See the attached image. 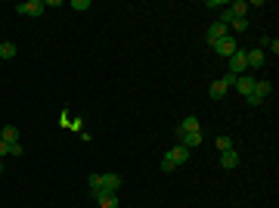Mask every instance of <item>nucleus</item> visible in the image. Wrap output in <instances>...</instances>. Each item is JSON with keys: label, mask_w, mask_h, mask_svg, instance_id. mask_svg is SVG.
<instances>
[{"label": "nucleus", "mask_w": 279, "mask_h": 208, "mask_svg": "<svg viewBox=\"0 0 279 208\" xmlns=\"http://www.w3.org/2000/svg\"><path fill=\"white\" fill-rule=\"evenodd\" d=\"M186 159H189V149H186V146H174V149H167V152H165V162H162V171H174V168H180Z\"/></svg>", "instance_id": "nucleus-1"}, {"label": "nucleus", "mask_w": 279, "mask_h": 208, "mask_svg": "<svg viewBox=\"0 0 279 208\" xmlns=\"http://www.w3.org/2000/svg\"><path fill=\"white\" fill-rule=\"evenodd\" d=\"M211 50H214L217 56H223V59H230V56L239 50V44H236V38L233 35H226L223 40H217V44H211Z\"/></svg>", "instance_id": "nucleus-2"}, {"label": "nucleus", "mask_w": 279, "mask_h": 208, "mask_svg": "<svg viewBox=\"0 0 279 208\" xmlns=\"http://www.w3.org/2000/svg\"><path fill=\"white\" fill-rule=\"evenodd\" d=\"M245 69H248L245 50H236V53L230 56V75H233V78H239V75H245Z\"/></svg>", "instance_id": "nucleus-3"}, {"label": "nucleus", "mask_w": 279, "mask_h": 208, "mask_svg": "<svg viewBox=\"0 0 279 208\" xmlns=\"http://www.w3.org/2000/svg\"><path fill=\"white\" fill-rule=\"evenodd\" d=\"M226 35H230V28H226L223 22H214V25L205 31V40H208V44H217V40H223Z\"/></svg>", "instance_id": "nucleus-4"}, {"label": "nucleus", "mask_w": 279, "mask_h": 208, "mask_svg": "<svg viewBox=\"0 0 279 208\" xmlns=\"http://www.w3.org/2000/svg\"><path fill=\"white\" fill-rule=\"evenodd\" d=\"M16 10H19L22 16H31V19H35V16H40L47 6H44V0H28V3H19Z\"/></svg>", "instance_id": "nucleus-5"}, {"label": "nucleus", "mask_w": 279, "mask_h": 208, "mask_svg": "<svg viewBox=\"0 0 279 208\" xmlns=\"http://www.w3.org/2000/svg\"><path fill=\"white\" fill-rule=\"evenodd\" d=\"M99 189L118 193V189H121V177H118V174H99Z\"/></svg>", "instance_id": "nucleus-6"}, {"label": "nucleus", "mask_w": 279, "mask_h": 208, "mask_svg": "<svg viewBox=\"0 0 279 208\" xmlns=\"http://www.w3.org/2000/svg\"><path fill=\"white\" fill-rule=\"evenodd\" d=\"M96 202H99V208H118V193H109V189H96Z\"/></svg>", "instance_id": "nucleus-7"}, {"label": "nucleus", "mask_w": 279, "mask_h": 208, "mask_svg": "<svg viewBox=\"0 0 279 208\" xmlns=\"http://www.w3.org/2000/svg\"><path fill=\"white\" fill-rule=\"evenodd\" d=\"M233 84H236V90H239L242 96H248L251 90H255V78H251V75H239V78H236Z\"/></svg>", "instance_id": "nucleus-8"}, {"label": "nucleus", "mask_w": 279, "mask_h": 208, "mask_svg": "<svg viewBox=\"0 0 279 208\" xmlns=\"http://www.w3.org/2000/svg\"><path fill=\"white\" fill-rule=\"evenodd\" d=\"M177 131H180V134H196V131H202V128H199V118H196V115H186Z\"/></svg>", "instance_id": "nucleus-9"}, {"label": "nucleus", "mask_w": 279, "mask_h": 208, "mask_svg": "<svg viewBox=\"0 0 279 208\" xmlns=\"http://www.w3.org/2000/svg\"><path fill=\"white\" fill-rule=\"evenodd\" d=\"M245 59H248V69H260L267 59H264V50H248L245 53Z\"/></svg>", "instance_id": "nucleus-10"}, {"label": "nucleus", "mask_w": 279, "mask_h": 208, "mask_svg": "<svg viewBox=\"0 0 279 208\" xmlns=\"http://www.w3.org/2000/svg\"><path fill=\"white\" fill-rule=\"evenodd\" d=\"M177 137H180V146H186V149L202 143V131H196V134H180V131H177Z\"/></svg>", "instance_id": "nucleus-11"}, {"label": "nucleus", "mask_w": 279, "mask_h": 208, "mask_svg": "<svg viewBox=\"0 0 279 208\" xmlns=\"http://www.w3.org/2000/svg\"><path fill=\"white\" fill-rule=\"evenodd\" d=\"M221 165H223L226 171L236 168V165H239V152H236V149H226V152H221Z\"/></svg>", "instance_id": "nucleus-12"}, {"label": "nucleus", "mask_w": 279, "mask_h": 208, "mask_svg": "<svg viewBox=\"0 0 279 208\" xmlns=\"http://www.w3.org/2000/svg\"><path fill=\"white\" fill-rule=\"evenodd\" d=\"M251 94H255L258 99H267L270 94H273V84H270V81H255V90H251Z\"/></svg>", "instance_id": "nucleus-13"}, {"label": "nucleus", "mask_w": 279, "mask_h": 208, "mask_svg": "<svg viewBox=\"0 0 279 208\" xmlns=\"http://www.w3.org/2000/svg\"><path fill=\"white\" fill-rule=\"evenodd\" d=\"M0 140H3V143H19V131H16L13 124H6V128L0 131Z\"/></svg>", "instance_id": "nucleus-14"}, {"label": "nucleus", "mask_w": 279, "mask_h": 208, "mask_svg": "<svg viewBox=\"0 0 279 208\" xmlns=\"http://www.w3.org/2000/svg\"><path fill=\"white\" fill-rule=\"evenodd\" d=\"M230 13L236 16V19H248V3H245V0H236V3L230 6Z\"/></svg>", "instance_id": "nucleus-15"}, {"label": "nucleus", "mask_w": 279, "mask_h": 208, "mask_svg": "<svg viewBox=\"0 0 279 208\" xmlns=\"http://www.w3.org/2000/svg\"><path fill=\"white\" fill-rule=\"evenodd\" d=\"M223 94H226V84H223V81H214V84L208 87V96H211V99H223Z\"/></svg>", "instance_id": "nucleus-16"}, {"label": "nucleus", "mask_w": 279, "mask_h": 208, "mask_svg": "<svg viewBox=\"0 0 279 208\" xmlns=\"http://www.w3.org/2000/svg\"><path fill=\"white\" fill-rule=\"evenodd\" d=\"M13 56H16V44L3 40V44H0V59H13Z\"/></svg>", "instance_id": "nucleus-17"}, {"label": "nucleus", "mask_w": 279, "mask_h": 208, "mask_svg": "<svg viewBox=\"0 0 279 208\" xmlns=\"http://www.w3.org/2000/svg\"><path fill=\"white\" fill-rule=\"evenodd\" d=\"M258 50H273V53H279V40L276 38H260V47Z\"/></svg>", "instance_id": "nucleus-18"}, {"label": "nucleus", "mask_w": 279, "mask_h": 208, "mask_svg": "<svg viewBox=\"0 0 279 208\" xmlns=\"http://www.w3.org/2000/svg\"><path fill=\"white\" fill-rule=\"evenodd\" d=\"M217 149H221V152H226V149H233V140L226 137V134H221V137H217Z\"/></svg>", "instance_id": "nucleus-19"}, {"label": "nucleus", "mask_w": 279, "mask_h": 208, "mask_svg": "<svg viewBox=\"0 0 279 208\" xmlns=\"http://www.w3.org/2000/svg\"><path fill=\"white\" fill-rule=\"evenodd\" d=\"M230 28H233V31H248V19H233Z\"/></svg>", "instance_id": "nucleus-20"}, {"label": "nucleus", "mask_w": 279, "mask_h": 208, "mask_svg": "<svg viewBox=\"0 0 279 208\" xmlns=\"http://www.w3.org/2000/svg\"><path fill=\"white\" fill-rule=\"evenodd\" d=\"M72 6H74L78 13H84V10H90V0H72Z\"/></svg>", "instance_id": "nucleus-21"}, {"label": "nucleus", "mask_w": 279, "mask_h": 208, "mask_svg": "<svg viewBox=\"0 0 279 208\" xmlns=\"http://www.w3.org/2000/svg\"><path fill=\"white\" fill-rule=\"evenodd\" d=\"M245 99H248V106H260V103H264V99H258L255 94H248V96H245Z\"/></svg>", "instance_id": "nucleus-22"}, {"label": "nucleus", "mask_w": 279, "mask_h": 208, "mask_svg": "<svg viewBox=\"0 0 279 208\" xmlns=\"http://www.w3.org/2000/svg\"><path fill=\"white\" fill-rule=\"evenodd\" d=\"M3 155H10V143H3V140H0V159H3Z\"/></svg>", "instance_id": "nucleus-23"}, {"label": "nucleus", "mask_w": 279, "mask_h": 208, "mask_svg": "<svg viewBox=\"0 0 279 208\" xmlns=\"http://www.w3.org/2000/svg\"><path fill=\"white\" fill-rule=\"evenodd\" d=\"M10 155H22V146L19 143H10Z\"/></svg>", "instance_id": "nucleus-24"}, {"label": "nucleus", "mask_w": 279, "mask_h": 208, "mask_svg": "<svg viewBox=\"0 0 279 208\" xmlns=\"http://www.w3.org/2000/svg\"><path fill=\"white\" fill-rule=\"evenodd\" d=\"M0 174H3V162H0Z\"/></svg>", "instance_id": "nucleus-25"}]
</instances>
